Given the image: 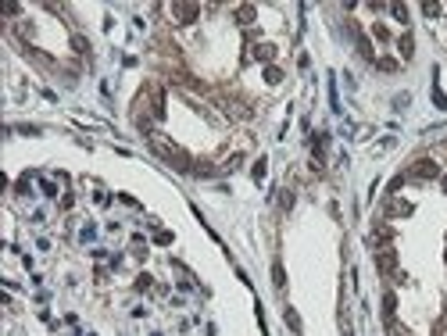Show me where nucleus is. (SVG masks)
Wrapping results in <instances>:
<instances>
[{
	"instance_id": "obj_25",
	"label": "nucleus",
	"mask_w": 447,
	"mask_h": 336,
	"mask_svg": "<svg viewBox=\"0 0 447 336\" xmlns=\"http://www.w3.org/2000/svg\"><path fill=\"white\" fill-rule=\"evenodd\" d=\"M444 193H447V175H444Z\"/></svg>"
},
{
	"instance_id": "obj_20",
	"label": "nucleus",
	"mask_w": 447,
	"mask_h": 336,
	"mask_svg": "<svg viewBox=\"0 0 447 336\" xmlns=\"http://www.w3.org/2000/svg\"><path fill=\"white\" fill-rule=\"evenodd\" d=\"M279 204H283V208H286V211H290V208H293V197H290L286 190H283V193H279Z\"/></svg>"
},
{
	"instance_id": "obj_4",
	"label": "nucleus",
	"mask_w": 447,
	"mask_h": 336,
	"mask_svg": "<svg viewBox=\"0 0 447 336\" xmlns=\"http://www.w3.org/2000/svg\"><path fill=\"white\" fill-rule=\"evenodd\" d=\"M376 268L383 272V276H394V272H397V254H394L390 247H383V251L376 254Z\"/></svg>"
},
{
	"instance_id": "obj_2",
	"label": "nucleus",
	"mask_w": 447,
	"mask_h": 336,
	"mask_svg": "<svg viewBox=\"0 0 447 336\" xmlns=\"http://www.w3.org/2000/svg\"><path fill=\"white\" fill-rule=\"evenodd\" d=\"M411 179H437L440 175V168H437V161L433 158H419V161H415L411 165V172H408Z\"/></svg>"
},
{
	"instance_id": "obj_5",
	"label": "nucleus",
	"mask_w": 447,
	"mask_h": 336,
	"mask_svg": "<svg viewBox=\"0 0 447 336\" xmlns=\"http://www.w3.org/2000/svg\"><path fill=\"white\" fill-rule=\"evenodd\" d=\"M390 240H394V229L390 225H379L376 233H372V243H376V247H386Z\"/></svg>"
},
{
	"instance_id": "obj_7",
	"label": "nucleus",
	"mask_w": 447,
	"mask_h": 336,
	"mask_svg": "<svg viewBox=\"0 0 447 336\" xmlns=\"http://www.w3.org/2000/svg\"><path fill=\"white\" fill-rule=\"evenodd\" d=\"M283 322H286L293 333H301V315H297L293 308H286V311H283Z\"/></svg>"
},
{
	"instance_id": "obj_16",
	"label": "nucleus",
	"mask_w": 447,
	"mask_h": 336,
	"mask_svg": "<svg viewBox=\"0 0 447 336\" xmlns=\"http://www.w3.org/2000/svg\"><path fill=\"white\" fill-rule=\"evenodd\" d=\"M390 11H394L397 22H408V7H405V4H390Z\"/></svg>"
},
{
	"instance_id": "obj_1",
	"label": "nucleus",
	"mask_w": 447,
	"mask_h": 336,
	"mask_svg": "<svg viewBox=\"0 0 447 336\" xmlns=\"http://www.w3.org/2000/svg\"><path fill=\"white\" fill-rule=\"evenodd\" d=\"M151 147H154V154H161L168 165H175L179 172H193V161H190V154L183 147H175V143H168L165 136H151Z\"/></svg>"
},
{
	"instance_id": "obj_19",
	"label": "nucleus",
	"mask_w": 447,
	"mask_h": 336,
	"mask_svg": "<svg viewBox=\"0 0 447 336\" xmlns=\"http://www.w3.org/2000/svg\"><path fill=\"white\" fill-rule=\"evenodd\" d=\"M265 79H268V83H279V79H283V72H279V68H268V72H265Z\"/></svg>"
},
{
	"instance_id": "obj_22",
	"label": "nucleus",
	"mask_w": 447,
	"mask_h": 336,
	"mask_svg": "<svg viewBox=\"0 0 447 336\" xmlns=\"http://www.w3.org/2000/svg\"><path fill=\"white\" fill-rule=\"evenodd\" d=\"M379 68H383V72H394V68H397V61H390V57H383V61H379Z\"/></svg>"
},
{
	"instance_id": "obj_12",
	"label": "nucleus",
	"mask_w": 447,
	"mask_h": 336,
	"mask_svg": "<svg viewBox=\"0 0 447 336\" xmlns=\"http://www.w3.org/2000/svg\"><path fill=\"white\" fill-rule=\"evenodd\" d=\"M358 50H362V57H365V61H372V57H376V54H372V43H368L365 36H358Z\"/></svg>"
},
{
	"instance_id": "obj_9",
	"label": "nucleus",
	"mask_w": 447,
	"mask_h": 336,
	"mask_svg": "<svg viewBox=\"0 0 447 336\" xmlns=\"http://www.w3.org/2000/svg\"><path fill=\"white\" fill-rule=\"evenodd\" d=\"M390 215H411V204H405V201H390Z\"/></svg>"
},
{
	"instance_id": "obj_8",
	"label": "nucleus",
	"mask_w": 447,
	"mask_h": 336,
	"mask_svg": "<svg viewBox=\"0 0 447 336\" xmlns=\"http://www.w3.org/2000/svg\"><path fill=\"white\" fill-rule=\"evenodd\" d=\"M397 47H401V57H411V54H415V40H411V36L405 33V36L397 40Z\"/></svg>"
},
{
	"instance_id": "obj_14",
	"label": "nucleus",
	"mask_w": 447,
	"mask_h": 336,
	"mask_svg": "<svg viewBox=\"0 0 447 336\" xmlns=\"http://www.w3.org/2000/svg\"><path fill=\"white\" fill-rule=\"evenodd\" d=\"M311 150H315V158L325 154V136H311Z\"/></svg>"
},
{
	"instance_id": "obj_24",
	"label": "nucleus",
	"mask_w": 447,
	"mask_h": 336,
	"mask_svg": "<svg viewBox=\"0 0 447 336\" xmlns=\"http://www.w3.org/2000/svg\"><path fill=\"white\" fill-rule=\"evenodd\" d=\"M344 336H354V333H351V326H347V322H344Z\"/></svg>"
},
{
	"instance_id": "obj_15",
	"label": "nucleus",
	"mask_w": 447,
	"mask_h": 336,
	"mask_svg": "<svg viewBox=\"0 0 447 336\" xmlns=\"http://www.w3.org/2000/svg\"><path fill=\"white\" fill-rule=\"evenodd\" d=\"M272 47H268V43H261V47H254V57H261V61H272Z\"/></svg>"
},
{
	"instance_id": "obj_10",
	"label": "nucleus",
	"mask_w": 447,
	"mask_h": 336,
	"mask_svg": "<svg viewBox=\"0 0 447 336\" xmlns=\"http://www.w3.org/2000/svg\"><path fill=\"white\" fill-rule=\"evenodd\" d=\"M272 283H276V290L286 286V272H283V265H272Z\"/></svg>"
},
{
	"instance_id": "obj_13",
	"label": "nucleus",
	"mask_w": 447,
	"mask_h": 336,
	"mask_svg": "<svg viewBox=\"0 0 447 336\" xmlns=\"http://www.w3.org/2000/svg\"><path fill=\"white\" fill-rule=\"evenodd\" d=\"M236 18H240L244 25H247V22H254V7H250V4H244L240 11H236Z\"/></svg>"
},
{
	"instance_id": "obj_21",
	"label": "nucleus",
	"mask_w": 447,
	"mask_h": 336,
	"mask_svg": "<svg viewBox=\"0 0 447 336\" xmlns=\"http://www.w3.org/2000/svg\"><path fill=\"white\" fill-rule=\"evenodd\" d=\"M151 283H154L151 276H140V279H136V290H151Z\"/></svg>"
},
{
	"instance_id": "obj_3",
	"label": "nucleus",
	"mask_w": 447,
	"mask_h": 336,
	"mask_svg": "<svg viewBox=\"0 0 447 336\" xmlns=\"http://www.w3.org/2000/svg\"><path fill=\"white\" fill-rule=\"evenodd\" d=\"M172 14H175L179 25H193V22H197V14H201V7L197 4H172Z\"/></svg>"
},
{
	"instance_id": "obj_17",
	"label": "nucleus",
	"mask_w": 447,
	"mask_h": 336,
	"mask_svg": "<svg viewBox=\"0 0 447 336\" xmlns=\"http://www.w3.org/2000/svg\"><path fill=\"white\" fill-rule=\"evenodd\" d=\"M422 14H426V18H437V14H440V4H422Z\"/></svg>"
},
{
	"instance_id": "obj_18",
	"label": "nucleus",
	"mask_w": 447,
	"mask_h": 336,
	"mask_svg": "<svg viewBox=\"0 0 447 336\" xmlns=\"http://www.w3.org/2000/svg\"><path fill=\"white\" fill-rule=\"evenodd\" d=\"M72 43H76V50H79V54H89V43H86L82 36H76V40H72Z\"/></svg>"
},
{
	"instance_id": "obj_11",
	"label": "nucleus",
	"mask_w": 447,
	"mask_h": 336,
	"mask_svg": "<svg viewBox=\"0 0 447 336\" xmlns=\"http://www.w3.org/2000/svg\"><path fill=\"white\" fill-rule=\"evenodd\" d=\"M265 168H268V161H265V158H258V161H254V168H250L254 182H261V179H265Z\"/></svg>"
},
{
	"instance_id": "obj_23",
	"label": "nucleus",
	"mask_w": 447,
	"mask_h": 336,
	"mask_svg": "<svg viewBox=\"0 0 447 336\" xmlns=\"http://www.w3.org/2000/svg\"><path fill=\"white\" fill-rule=\"evenodd\" d=\"M433 100H437V104H440V108H447V97H444V93H440V89H437V86H433Z\"/></svg>"
},
{
	"instance_id": "obj_6",
	"label": "nucleus",
	"mask_w": 447,
	"mask_h": 336,
	"mask_svg": "<svg viewBox=\"0 0 447 336\" xmlns=\"http://www.w3.org/2000/svg\"><path fill=\"white\" fill-rule=\"evenodd\" d=\"M394 311H397V297L386 294V297H383V315H386V322H394Z\"/></svg>"
}]
</instances>
